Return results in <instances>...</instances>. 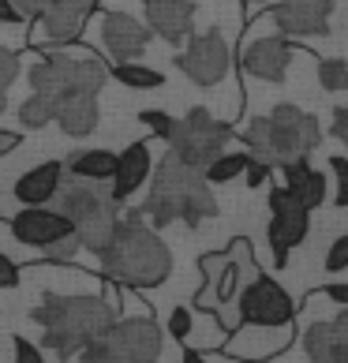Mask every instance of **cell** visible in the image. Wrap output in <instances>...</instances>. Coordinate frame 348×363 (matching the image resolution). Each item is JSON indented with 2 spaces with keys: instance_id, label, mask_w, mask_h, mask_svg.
Masks as SVG:
<instances>
[{
  "instance_id": "15",
  "label": "cell",
  "mask_w": 348,
  "mask_h": 363,
  "mask_svg": "<svg viewBox=\"0 0 348 363\" xmlns=\"http://www.w3.org/2000/svg\"><path fill=\"white\" fill-rule=\"evenodd\" d=\"M266 19L285 38H326L330 34V0H277L270 11H262Z\"/></svg>"
},
{
  "instance_id": "26",
  "label": "cell",
  "mask_w": 348,
  "mask_h": 363,
  "mask_svg": "<svg viewBox=\"0 0 348 363\" xmlns=\"http://www.w3.org/2000/svg\"><path fill=\"white\" fill-rule=\"evenodd\" d=\"M116 83H124L131 90H157V86H165V75L157 72V68H142L139 60H124V64H113V72H109Z\"/></svg>"
},
{
  "instance_id": "10",
  "label": "cell",
  "mask_w": 348,
  "mask_h": 363,
  "mask_svg": "<svg viewBox=\"0 0 348 363\" xmlns=\"http://www.w3.org/2000/svg\"><path fill=\"white\" fill-rule=\"evenodd\" d=\"M176 68L191 79L195 86L210 90V86H218L221 79L229 75L232 49H229V42H225V34L213 26V30H206V34H191V38H187V49L176 52Z\"/></svg>"
},
{
  "instance_id": "4",
  "label": "cell",
  "mask_w": 348,
  "mask_h": 363,
  "mask_svg": "<svg viewBox=\"0 0 348 363\" xmlns=\"http://www.w3.org/2000/svg\"><path fill=\"white\" fill-rule=\"evenodd\" d=\"M240 139L247 143V154L281 169L292 157H311V150L322 143V128H318L315 113H307L292 101H281L266 116L251 120Z\"/></svg>"
},
{
  "instance_id": "6",
  "label": "cell",
  "mask_w": 348,
  "mask_h": 363,
  "mask_svg": "<svg viewBox=\"0 0 348 363\" xmlns=\"http://www.w3.org/2000/svg\"><path fill=\"white\" fill-rule=\"evenodd\" d=\"M57 199H60V213L68 218L72 233L86 251H101L109 244L113 228L120 221V203L109 191H101L94 180H75L68 187L60 184Z\"/></svg>"
},
{
  "instance_id": "18",
  "label": "cell",
  "mask_w": 348,
  "mask_h": 363,
  "mask_svg": "<svg viewBox=\"0 0 348 363\" xmlns=\"http://www.w3.org/2000/svg\"><path fill=\"white\" fill-rule=\"evenodd\" d=\"M8 225H11V236H16L23 247H38V251H45L49 244H57L60 236L72 233L68 218H64L60 210H49L45 203L42 206H23Z\"/></svg>"
},
{
  "instance_id": "32",
  "label": "cell",
  "mask_w": 348,
  "mask_h": 363,
  "mask_svg": "<svg viewBox=\"0 0 348 363\" xmlns=\"http://www.w3.org/2000/svg\"><path fill=\"white\" fill-rule=\"evenodd\" d=\"M139 124H146L157 139H169L172 128H176V116H169V113H162V109H142V113H139Z\"/></svg>"
},
{
  "instance_id": "38",
  "label": "cell",
  "mask_w": 348,
  "mask_h": 363,
  "mask_svg": "<svg viewBox=\"0 0 348 363\" xmlns=\"http://www.w3.org/2000/svg\"><path fill=\"white\" fill-rule=\"evenodd\" d=\"M11 4H16V11H19V19H23V23H34V19L52 4V0H11Z\"/></svg>"
},
{
  "instance_id": "34",
  "label": "cell",
  "mask_w": 348,
  "mask_h": 363,
  "mask_svg": "<svg viewBox=\"0 0 348 363\" xmlns=\"http://www.w3.org/2000/svg\"><path fill=\"white\" fill-rule=\"evenodd\" d=\"M270 172H274V165H266L262 157L247 154V165H244V172H240V177L247 180V187H262V184H270Z\"/></svg>"
},
{
  "instance_id": "41",
  "label": "cell",
  "mask_w": 348,
  "mask_h": 363,
  "mask_svg": "<svg viewBox=\"0 0 348 363\" xmlns=\"http://www.w3.org/2000/svg\"><path fill=\"white\" fill-rule=\"evenodd\" d=\"M333 135L348 146V105L344 109H333Z\"/></svg>"
},
{
  "instance_id": "42",
  "label": "cell",
  "mask_w": 348,
  "mask_h": 363,
  "mask_svg": "<svg viewBox=\"0 0 348 363\" xmlns=\"http://www.w3.org/2000/svg\"><path fill=\"white\" fill-rule=\"evenodd\" d=\"M0 23H23V19H19V11H16V4H11V0H0Z\"/></svg>"
},
{
  "instance_id": "40",
  "label": "cell",
  "mask_w": 348,
  "mask_h": 363,
  "mask_svg": "<svg viewBox=\"0 0 348 363\" xmlns=\"http://www.w3.org/2000/svg\"><path fill=\"white\" fill-rule=\"evenodd\" d=\"M318 296H326V300H333V303L348 307V285H344V281H333V285H322V289H318Z\"/></svg>"
},
{
  "instance_id": "9",
  "label": "cell",
  "mask_w": 348,
  "mask_h": 363,
  "mask_svg": "<svg viewBox=\"0 0 348 363\" xmlns=\"http://www.w3.org/2000/svg\"><path fill=\"white\" fill-rule=\"evenodd\" d=\"M232 139H236L232 135V124L213 120L210 109L195 105V109H187V116L176 120V128H172V135L165 143H169V154H176L184 165H191V169L203 172Z\"/></svg>"
},
{
  "instance_id": "11",
  "label": "cell",
  "mask_w": 348,
  "mask_h": 363,
  "mask_svg": "<svg viewBox=\"0 0 348 363\" xmlns=\"http://www.w3.org/2000/svg\"><path fill=\"white\" fill-rule=\"evenodd\" d=\"M307 228H311V210L288 187H270V225H266V240H270L277 270L288 262V251L307 240Z\"/></svg>"
},
{
  "instance_id": "29",
  "label": "cell",
  "mask_w": 348,
  "mask_h": 363,
  "mask_svg": "<svg viewBox=\"0 0 348 363\" xmlns=\"http://www.w3.org/2000/svg\"><path fill=\"white\" fill-rule=\"evenodd\" d=\"M318 86L326 94L348 90V60L344 57H318Z\"/></svg>"
},
{
  "instance_id": "1",
  "label": "cell",
  "mask_w": 348,
  "mask_h": 363,
  "mask_svg": "<svg viewBox=\"0 0 348 363\" xmlns=\"http://www.w3.org/2000/svg\"><path fill=\"white\" fill-rule=\"evenodd\" d=\"M94 255H98L101 277L128 289H157L172 274V255L165 240L157 236L154 225H142L139 210H128V218L116 221L109 244Z\"/></svg>"
},
{
  "instance_id": "27",
  "label": "cell",
  "mask_w": 348,
  "mask_h": 363,
  "mask_svg": "<svg viewBox=\"0 0 348 363\" xmlns=\"http://www.w3.org/2000/svg\"><path fill=\"white\" fill-rule=\"evenodd\" d=\"M244 165H247V150L244 154H218L210 161V165L203 169V177H206V184L210 187H218V184H232V180H240V172H244Z\"/></svg>"
},
{
  "instance_id": "31",
  "label": "cell",
  "mask_w": 348,
  "mask_h": 363,
  "mask_svg": "<svg viewBox=\"0 0 348 363\" xmlns=\"http://www.w3.org/2000/svg\"><path fill=\"white\" fill-rule=\"evenodd\" d=\"M79 247H83V244H79V236L68 233V236H60L57 244H49L45 255H38V262H72Z\"/></svg>"
},
{
  "instance_id": "25",
  "label": "cell",
  "mask_w": 348,
  "mask_h": 363,
  "mask_svg": "<svg viewBox=\"0 0 348 363\" xmlns=\"http://www.w3.org/2000/svg\"><path fill=\"white\" fill-rule=\"evenodd\" d=\"M68 172L75 180H94V184H105L113 177V169H116V154L113 150H79L72 154L68 161Z\"/></svg>"
},
{
  "instance_id": "35",
  "label": "cell",
  "mask_w": 348,
  "mask_h": 363,
  "mask_svg": "<svg viewBox=\"0 0 348 363\" xmlns=\"http://www.w3.org/2000/svg\"><path fill=\"white\" fill-rule=\"evenodd\" d=\"M326 165H330L333 177H337V195H333V199H337V206H348V157L333 154Z\"/></svg>"
},
{
  "instance_id": "14",
  "label": "cell",
  "mask_w": 348,
  "mask_h": 363,
  "mask_svg": "<svg viewBox=\"0 0 348 363\" xmlns=\"http://www.w3.org/2000/svg\"><path fill=\"white\" fill-rule=\"evenodd\" d=\"M292 52H296V45H292L285 34H266V38H255V42L244 38L240 72H244V79L251 75V79H262V83H285Z\"/></svg>"
},
{
  "instance_id": "23",
  "label": "cell",
  "mask_w": 348,
  "mask_h": 363,
  "mask_svg": "<svg viewBox=\"0 0 348 363\" xmlns=\"http://www.w3.org/2000/svg\"><path fill=\"white\" fill-rule=\"evenodd\" d=\"M281 172H285V187L300 199L307 210H315V206L326 203V195H330L326 172L311 169V157H292V161H285V165H281Z\"/></svg>"
},
{
  "instance_id": "17",
  "label": "cell",
  "mask_w": 348,
  "mask_h": 363,
  "mask_svg": "<svg viewBox=\"0 0 348 363\" xmlns=\"http://www.w3.org/2000/svg\"><path fill=\"white\" fill-rule=\"evenodd\" d=\"M101 45L113 57V64L139 60L150 45V26L139 23L131 11H105L101 19Z\"/></svg>"
},
{
  "instance_id": "12",
  "label": "cell",
  "mask_w": 348,
  "mask_h": 363,
  "mask_svg": "<svg viewBox=\"0 0 348 363\" xmlns=\"http://www.w3.org/2000/svg\"><path fill=\"white\" fill-rule=\"evenodd\" d=\"M236 296H240L236 300L240 322H251V326H281V322H292V315H296L292 296L262 270L255 277H247Z\"/></svg>"
},
{
  "instance_id": "43",
  "label": "cell",
  "mask_w": 348,
  "mask_h": 363,
  "mask_svg": "<svg viewBox=\"0 0 348 363\" xmlns=\"http://www.w3.org/2000/svg\"><path fill=\"white\" fill-rule=\"evenodd\" d=\"M251 4H262V0H251Z\"/></svg>"
},
{
  "instance_id": "3",
  "label": "cell",
  "mask_w": 348,
  "mask_h": 363,
  "mask_svg": "<svg viewBox=\"0 0 348 363\" xmlns=\"http://www.w3.org/2000/svg\"><path fill=\"white\" fill-rule=\"evenodd\" d=\"M42 326V345L57 359H72L83 345L101 337L109 330L116 311L105 303V296H60L45 292L42 303H34L30 315Z\"/></svg>"
},
{
  "instance_id": "8",
  "label": "cell",
  "mask_w": 348,
  "mask_h": 363,
  "mask_svg": "<svg viewBox=\"0 0 348 363\" xmlns=\"http://www.w3.org/2000/svg\"><path fill=\"white\" fill-rule=\"evenodd\" d=\"M198 270H203V289L195 296V307H210V311H221L225 303L240 292L247 277L259 274L255 259H251V240H232L229 251H206L198 259Z\"/></svg>"
},
{
  "instance_id": "33",
  "label": "cell",
  "mask_w": 348,
  "mask_h": 363,
  "mask_svg": "<svg viewBox=\"0 0 348 363\" xmlns=\"http://www.w3.org/2000/svg\"><path fill=\"white\" fill-rule=\"evenodd\" d=\"M348 270V233H341L326 251V274H341Z\"/></svg>"
},
{
  "instance_id": "2",
  "label": "cell",
  "mask_w": 348,
  "mask_h": 363,
  "mask_svg": "<svg viewBox=\"0 0 348 363\" xmlns=\"http://www.w3.org/2000/svg\"><path fill=\"white\" fill-rule=\"evenodd\" d=\"M150 195L139 206L142 218H150L154 228H169V225H187L198 228L203 221L218 218V199L206 177L191 165H184L176 154H165L157 165L150 169Z\"/></svg>"
},
{
  "instance_id": "36",
  "label": "cell",
  "mask_w": 348,
  "mask_h": 363,
  "mask_svg": "<svg viewBox=\"0 0 348 363\" xmlns=\"http://www.w3.org/2000/svg\"><path fill=\"white\" fill-rule=\"evenodd\" d=\"M191 307H172V311H169V333H172V337H176V341H187V333H191Z\"/></svg>"
},
{
  "instance_id": "21",
  "label": "cell",
  "mask_w": 348,
  "mask_h": 363,
  "mask_svg": "<svg viewBox=\"0 0 348 363\" xmlns=\"http://www.w3.org/2000/svg\"><path fill=\"white\" fill-rule=\"evenodd\" d=\"M150 169H154V157H150V146L146 143H131L128 150H120L116 154V169H113V177H109V195L116 199L120 206L128 203V195H135L142 180L150 177Z\"/></svg>"
},
{
  "instance_id": "30",
  "label": "cell",
  "mask_w": 348,
  "mask_h": 363,
  "mask_svg": "<svg viewBox=\"0 0 348 363\" xmlns=\"http://www.w3.org/2000/svg\"><path fill=\"white\" fill-rule=\"evenodd\" d=\"M16 79H19V57L0 45V113L8 109V90H11Z\"/></svg>"
},
{
  "instance_id": "20",
  "label": "cell",
  "mask_w": 348,
  "mask_h": 363,
  "mask_svg": "<svg viewBox=\"0 0 348 363\" xmlns=\"http://www.w3.org/2000/svg\"><path fill=\"white\" fill-rule=\"evenodd\" d=\"M303 348H307V359L348 363V307L330 322H315V326L303 333Z\"/></svg>"
},
{
  "instance_id": "16",
  "label": "cell",
  "mask_w": 348,
  "mask_h": 363,
  "mask_svg": "<svg viewBox=\"0 0 348 363\" xmlns=\"http://www.w3.org/2000/svg\"><path fill=\"white\" fill-rule=\"evenodd\" d=\"M292 337H296L292 322H281V326H251V322H240V326L229 330L225 356L229 359H274L285 345H292Z\"/></svg>"
},
{
  "instance_id": "28",
  "label": "cell",
  "mask_w": 348,
  "mask_h": 363,
  "mask_svg": "<svg viewBox=\"0 0 348 363\" xmlns=\"http://www.w3.org/2000/svg\"><path fill=\"white\" fill-rule=\"evenodd\" d=\"M52 116H57V105L38 90H30V98L19 105V124L23 128H45V124H52Z\"/></svg>"
},
{
  "instance_id": "37",
  "label": "cell",
  "mask_w": 348,
  "mask_h": 363,
  "mask_svg": "<svg viewBox=\"0 0 348 363\" xmlns=\"http://www.w3.org/2000/svg\"><path fill=\"white\" fill-rule=\"evenodd\" d=\"M11 345H16V359L19 363H42L45 359V348H38L34 341H26V337H11Z\"/></svg>"
},
{
  "instance_id": "22",
  "label": "cell",
  "mask_w": 348,
  "mask_h": 363,
  "mask_svg": "<svg viewBox=\"0 0 348 363\" xmlns=\"http://www.w3.org/2000/svg\"><path fill=\"white\" fill-rule=\"evenodd\" d=\"M60 184H64V161H42L16 180V199L23 206H42L57 199Z\"/></svg>"
},
{
  "instance_id": "5",
  "label": "cell",
  "mask_w": 348,
  "mask_h": 363,
  "mask_svg": "<svg viewBox=\"0 0 348 363\" xmlns=\"http://www.w3.org/2000/svg\"><path fill=\"white\" fill-rule=\"evenodd\" d=\"M165 352V333L150 315H131V318H113L109 330L90 345L79 348L83 363H154Z\"/></svg>"
},
{
  "instance_id": "24",
  "label": "cell",
  "mask_w": 348,
  "mask_h": 363,
  "mask_svg": "<svg viewBox=\"0 0 348 363\" xmlns=\"http://www.w3.org/2000/svg\"><path fill=\"white\" fill-rule=\"evenodd\" d=\"M101 120V109H98V98H72L57 105V116H52V124H60L64 135L72 139H86L94 128H98Z\"/></svg>"
},
{
  "instance_id": "19",
  "label": "cell",
  "mask_w": 348,
  "mask_h": 363,
  "mask_svg": "<svg viewBox=\"0 0 348 363\" xmlns=\"http://www.w3.org/2000/svg\"><path fill=\"white\" fill-rule=\"evenodd\" d=\"M142 16L150 34L165 38L169 45H184L195 30V4L191 0H146Z\"/></svg>"
},
{
  "instance_id": "39",
  "label": "cell",
  "mask_w": 348,
  "mask_h": 363,
  "mask_svg": "<svg viewBox=\"0 0 348 363\" xmlns=\"http://www.w3.org/2000/svg\"><path fill=\"white\" fill-rule=\"evenodd\" d=\"M19 262H11L8 255H0V289H19Z\"/></svg>"
},
{
  "instance_id": "13",
  "label": "cell",
  "mask_w": 348,
  "mask_h": 363,
  "mask_svg": "<svg viewBox=\"0 0 348 363\" xmlns=\"http://www.w3.org/2000/svg\"><path fill=\"white\" fill-rule=\"evenodd\" d=\"M98 0H52V4L34 19V26H42V42H30L34 49H57L72 45L83 38V26L94 16Z\"/></svg>"
},
{
  "instance_id": "7",
  "label": "cell",
  "mask_w": 348,
  "mask_h": 363,
  "mask_svg": "<svg viewBox=\"0 0 348 363\" xmlns=\"http://www.w3.org/2000/svg\"><path fill=\"white\" fill-rule=\"evenodd\" d=\"M30 90L45 94L52 105H64L72 98H98V90L109 79V68L101 60H75L68 52L45 49V57L30 68Z\"/></svg>"
}]
</instances>
